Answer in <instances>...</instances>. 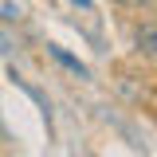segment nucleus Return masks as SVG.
Returning <instances> with one entry per match:
<instances>
[{"instance_id": "nucleus-2", "label": "nucleus", "mask_w": 157, "mask_h": 157, "mask_svg": "<svg viewBox=\"0 0 157 157\" xmlns=\"http://www.w3.org/2000/svg\"><path fill=\"white\" fill-rule=\"evenodd\" d=\"M51 55H55L59 63H63V67H71V71H78V75H86V67H82L78 59H71V55H67V51H63V47H51Z\"/></svg>"}, {"instance_id": "nucleus-3", "label": "nucleus", "mask_w": 157, "mask_h": 157, "mask_svg": "<svg viewBox=\"0 0 157 157\" xmlns=\"http://www.w3.org/2000/svg\"><path fill=\"white\" fill-rule=\"evenodd\" d=\"M0 51H8V39H4V36H0Z\"/></svg>"}, {"instance_id": "nucleus-4", "label": "nucleus", "mask_w": 157, "mask_h": 157, "mask_svg": "<svg viewBox=\"0 0 157 157\" xmlns=\"http://www.w3.org/2000/svg\"><path fill=\"white\" fill-rule=\"evenodd\" d=\"M78 4H82V8H90V0H78Z\"/></svg>"}, {"instance_id": "nucleus-1", "label": "nucleus", "mask_w": 157, "mask_h": 157, "mask_svg": "<svg viewBox=\"0 0 157 157\" xmlns=\"http://www.w3.org/2000/svg\"><path fill=\"white\" fill-rule=\"evenodd\" d=\"M137 51L145 59H153V20H145V24L137 28Z\"/></svg>"}]
</instances>
